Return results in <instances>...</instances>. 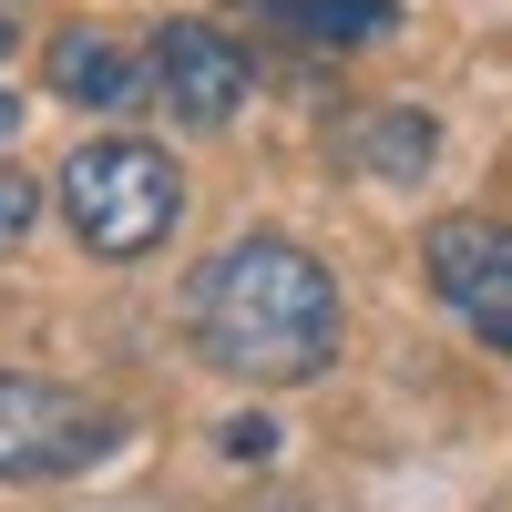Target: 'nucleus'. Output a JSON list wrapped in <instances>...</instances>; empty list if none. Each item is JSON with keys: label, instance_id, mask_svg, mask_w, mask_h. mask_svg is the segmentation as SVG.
I'll use <instances>...</instances> for the list:
<instances>
[{"label": "nucleus", "instance_id": "obj_1", "mask_svg": "<svg viewBox=\"0 0 512 512\" xmlns=\"http://www.w3.org/2000/svg\"><path fill=\"white\" fill-rule=\"evenodd\" d=\"M338 277L318 267L297 236H236L195 267L185 287V338L205 369L246 379V390H287V379H318L338 359Z\"/></svg>", "mask_w": 512, "mask_h": 512}, {"label": "nucleus", "instance_id": "obj_2", "mask_svg": "<svg viewBox=\"0 0 512 512\" xmlns=\"http://www.w3.org/2000/svg\"><path fill=\"white\" fill-rule=\"evenodd\" d=\"M62 216H72V236L93 246L103 267H134V256H154L175 236L185 175H175V154L144 144V134H93V144L62 154Z\"/></svg>", "mask_w": 512, "mask_h": 512}, {"label": "nucleus", "instance_id": "obj_3", "mask_svg": "<svg viewBox=\"0 0 512 512\" xmlns=\"http://www.w3.org/2000/svg\"><path fill=\"white\" fill-rule=\"evenodd\" d=\"M113 441H123V420H113L103 400L62 390V379H31V369H0V482L93 472Z\"/></svg>", "mask_w": 512, "mask_h": 512}, {"label": "nucleus", "instance_id": "obj_4", "mask_svg": "<svg viewBox=\"0 0 512 512\" xmlns=\"http://www.w3.org/2000/svg\"><path fill=\"white\" fill-rule=\"evenodd\" d=\"M420 267H431L441 308L482 338V349L512 359V226L492 216H441L431 236H420Z\"/></svg>", "mask_w": 512, "mask_h": 512}, {"label": "nucleus", "instance_id": "obj_5", "mask_svg": "<svg viewBox=\"0 0 512 512\" xmlns=\"http://www.w3.org/2000/svg\"><path fill=\"white\" fill-rule=\"evenodd\" d=\"M246 82H256V62H246L236 31H216V21H164L154 31V93L185 123H226L246 103Z\"/></svg>", "mask_w": 512, "mask_h": 512}, {"label": "nucleus", "instance_id": "obj_6", "mask_svg": "<svg viewBox=\"0 0 512 512\" xmlns=\"http://www.w3.org/2000/svg\"><path fill=\"white\" fill-rule=\"evenodd\" d=\"M41 62H52V93H62V103H82V113H123V103H144L134 52H113V41H93V31H62Z\"/></svg>", "mask_w": 512, "mask_h": 512}, {"label": "nucleus", "instance_id": "obj_7", "mask_svg": "<svg viewBox=\"0 0 512 512\" xmlns=\"http://www.w3.org/2000/svg\"><path fill=\"white\" fill-rule=\"evenodd\" d=\"M431 154H441V123L431 113H359L349 123V164H369V175H390V185L431 175Z\"/></svg>", "mask_w": 512, "mask_h": 512}, {"label": "nucleus", "instance_id": "obj_8", "mask_svg": "<svg viewBox=\"0 0 512 512\" xmlns=\"http://www.w3.org/2000/svg\"><path fill=\"white\" fill-rule=\"evenodd\" d=\"M267 21L297 31V41H379V31H400V0H267Z\"/></svg>", "mask_w": 512, "mask_h": 512}, {"label": "nucleus", "instance_id": "obj_9", "mask_svg": "<svg viewBox=\"0 0 512 512\" xmlns=\"http://www.w3.org/2000/svg\"><path fill=\"white\" fill-rule=\"evenodd\" d=\"M31 216H41V185L21 175V164H0V256L31 236Z\"/></svg>", "mask_w": 512, "mask_h": 512}, {"label": "nucleus", "instance_id": "obj_10", "mask_svg": "<svg viewBox=\"0 0 512 512\" xmlns=\"http://www.w3.org/2000/svg\"><path fill=\"white\" fill-rule=\"evenodd\" d=\"M21 134V103H11V82H0V144H11Z\"/></svg>", "mask_w": 512, "mask_h": 512}, {"label": "nucleus", "instance_id": "obj_11", "mask_svg": "<svg viewBox=\"0 0 512 512\" xmlns=\"http://www.w3.org/2000/svg\"><path fill=\"white\" fill-rule=\"evenodd\" d=\"M0 52H11V11H0Z\"/></svg>", "mask_w": 512, "mask_h": 512}]
</instances>
